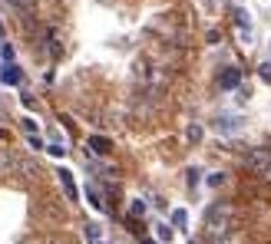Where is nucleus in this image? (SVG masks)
Returning <instances> with one entry per match:
<instances>
[{"instance_id": "f257e3e1", "label": "nucleus", "mask_w": 271, "mask_h": 244, "mask_svg": "<svg viewBox=\"0 0 271 244\" xmlns=\"http://www.w3.org/2000/svg\"><path fill=\"white\" fill-rule=\"evenodd\" d=\"M231 218H235V208H231L228 202L209 205V211H205V231H209L212 237H222L225 231L231 228Z\"/></svg>"}, {"instance_id": "f03ea898", "label": "nucleus", "mask_w": 271, "mask_h": 244, "mask_svg": "<svg viewBox=\"0 0 271 244\" xmlns=\"http://www.w3.org/2000/svg\"><path fill=\"white\" fill-rule=\"evenodd\" d=\"M245 168H248L251 175H261L264 178V172L271 168V152L268 149H251V152L245 155Z\"/></svg>"}, {"instance_id": "7ed1b4c3", "label": "nucleus", "mask_w": 271, "mask_h": 244, "mask_svg": "<svg viewBox=\"0 0 271 244\" xmlns=\"http://www.w3.org/2000/svg\"><path fill=\"white\" fill-rule=\"evenodd\" d=\"M86 145H90V152H96V155H109L112 152V142L106 139V135H90Z\"/></svg>"}, {"instance_id": "20e7f679", "label": "nucleus", "mask_w": 271, "mask_h": 244, "mask_svg": "<svg viewBox=\"0 0 271 244\" xmlns=\"http://www.w3.org/2000/svg\"><path fill=\"white\" fill-rule=\"evenodd\" d=\"M60 185H63V191H66V198H70V202H76V181H73V175L66 172V168H60Z\"/></svg>"}, {"instance_id": "39448f33", "label": "nucleus", "mask_w": 271, "mask_h": 244, "mask_svg": "<svg viewBox=\"0 0 271 244\" xmlns=\"http://www.w3.org/2000/svg\"><path fill=\"white\" fill-rule=\"evenodd\" d=\"M0 79H4V83L7 86H17L23 79V73H20V66H14V63H7L4 66V70H0Z\"/></svg>"}, {"instance_id": "423d86ee", "label": "nucleus", "mask_w": 271, "mask_h": 244, "mask_svg": "<svg viewBox=\"0 0 271 244\" xmlns=\"http://www.w3.org/2000/svg\"><path fill=\"white\" fill-rule=\"evenodd\" d=\"M218 83H222L225 89H235V86L242 83V73H238L235 66H228V70H222V76H218Z\"/></svg>"}, {"instance_id": "0eeeda50", "label": "nucleus", "mask_w": 271, "mask_h": 244, "mask_svg": "<svg viewBox=\"0 0 271 244\" xmlns=\"http://www.w3.org/2000/svg\"><path fill=\"white\" fill-rule=\"evenodd\" d=\"M215 129H218V132H238V129H242V119H238V116H222L215 122Z\"/></svg>"}, {"instance_id": "6e6552de", "label": "nucleus", "mask_w": 271, "mask_h": 244, "mask_svg": "<svg viewBox=\"0 0 271 244\" xmlns=\"http://www.w3.org/2000/svg\"><path fill=\"white\" fill-rule=\"evenodd\" d=\"M86 241L90 244H103V228H99V224H86Z\"/></svg>"}, {"instance_id": "1a4fd4ad", "label": "nucleus", "mask_w": 271, "mask_h": 244, "mask_svg": "<svg viewBox=\"0 0 271 244\" xmlns=\"http://www.w3.org/2000/svg\"><path fill=\"white\" fill-rule=\"evenodd\" d=\"M202 135H205V129H202L199 122H192V126L185 129V139H188V142H202Z\"/></svg>"}, {"instance_id": "9d476101", "label": "nucleus", "mask_w": 271, "mask_h": 244, "mask_svg": "<svg viewBox=\"0 0 271 244\" xmlns=\"http://www.w3.org/2000/svg\"><path fill=\"white\" fill-rule=\"evenodd\" d=\"M10 165H14V155H10L7 149H0V175H7Z\"/></svg>"}, {"instance_id": "9b49d317", "label": "nucleus", "mask_w": 271, "mask_h": 244, "mask_svg": "<svg viewBox=\"0 0 271 244\" xmlns=\"http://www.w3.org/2000/svg\"><path fill=\"white\" fill-rule=\"evenodd\" d=\"M156 237L159 241H172V228L169 224H156Z\"/></svg>"}, {"instance_id": "f8f14e48", "label": "nucleus", "mask_w": 271, "mask_h": 244, "mask_svg": "<svg viewBox=\"0 0 271 244\" xmlns=\"http://www.w3.org/2000/svg\"><path fill=\"white\" fill-rule=\"evenodd\" d=\"M185 221H188V215H185L182 208H175V211H172V224H175V228H185Z\"/></svg>"}, {"instance_id": "ddd939ff", "label": "nucleus", "mask_w": 271, "mask_h": 244, "mask_svg": "<svg viewBox=\"0 0 271 244\" xmlns=\"http://www.w3.org/2000/svg\"><path fill=\"white\" fill-rule=\"evenodd\" d=\"M86 195H90V205H93V208H96V211H103V198H99V191H96V188H90Z\"/></svg>"}, {"instance_id": "4468645a", "label": "nucleus", "mask_w": 271, "mask_h": 244, "mask_svg": "<svg viewBox=\"0 0 271 244\" xmlns=\"http://www.w3.org/2000/svg\"><path fill=\"white\" fill-rule=\"evenodd\" d=\"M129 215H132V218L146 215V202H132V205H129Z\"/></svg>"}, {"instance_id": "2eb2a0df", "label": "nucleus", "mask_w": 271, "mask_h": 244, "mask_svg": "<svg viewBox=\"0 0 271 244\" xmlns=\"http://www.w3.org/2000/svg\"><path fill=\"white\" fill-rule=\"evenodd\" d=\"M47 152H50V155H56V159H63V155H66V149H63V145H56V142H53V145H47Z\"/></svg>"}, {"instance_id": "dca6fc26", "label": "nucleus", "mask_w": 271, "mask_h": 244, "mask_svg": "<svg viewBox=\"0 0 271 244\" xmlns=\"http://www.w3.org/2000/svg\"><path fill=\"white\" fill-rule=\"evenodd\" d=\"M222 181H225V175H222V172L209 175V185H212V188H218V185H222Z\"/></svg>"}, {"instance_id": "f3484780", "label": "nucleus", "mask_w": 271, "mask_h": 244, "mask_svg": "<svg viewBox=\"0 0 271 244\" xmlns=\"http://www.w3.org/2000/svg\"><path fill=\"white\" fill-rule=\"evenodd\" d=\"M20 122H23V129H27L30 135H36V122H33V119H20Z\"/></svg>"}, {"instance_id": "a211bd4d", "label": "nucleus", "mask_w": 271, "mask_h": 244, "mask_svg": "<svg viewBox=\"0 0 271 244\" xmlns=\"http://www.w3.org/2000/svg\"><path fill=\"white\" fill-rule=\"evenodd\" d=\"M0 53H4V60H7V63L14 60V46H10V43H4V50H0Z\"/></svg>"}, {"instance_id": "6ab92c4d", "label": "nucleus", "mask_w": 271, "mask_h": 244, "mask_svg": "<svg viewBox=\"0 0 271 244\" xmlns=\"http://www.w3.org/2000/svg\"><path fill=\"white\" fill-rule=\"evenodd\" d=\"M261 79H268V83H271V66H268V63L261 66Z\"/></svg>"}, {"instance_id": "aec40b11", "label": "nucleus", "mask_w": 271, "mask_h": 244, "mask_svg": "<svg viewBox=\"0 0 271 244\" xmlns=\"http://www.w3.org/2000/svg\"><path fill=\"white\" fill-rule=\"evenodd\" d=\"M264 178H268V181H271V168H268V172H264Z\"/></svg>"}, {"instance_id": "412c9836", "label": "nucleus", "mask_w": 271, "mask_h": 244, "mask_svg": "<svg viewBox=\"0 0 271 244\" xmlns=\"http://www.w3.org/2000/svg\"><path fill=\"white\" fill-rule=\"evenodd\" d=\"M0 40H4V23H0Z\"/></svg>"}]
</instances>
